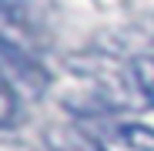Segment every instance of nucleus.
<instances>
[{
    "instance_id": "39448f33",
    "label": "nucleus",
    "mask_w": 154,
    "mask_h": 151,
    "mask_svg": "<svg viewBox=\"0 0 154 151\" xmlns=\"http://www.w3.org/2000/svg\"><path fill=\"white\" fill-rule=\"evenodd\" d=\"M20 118V104H17V94L10 91V84L0 77V128H14Z\"/></svg>"
},
{
    "instance_id": "7ed1b4c3",
    "label": "nucleus",
    "mask_w": 154,
    "mask_h": 151,
    "mask_svg": "<svg viewBox=\"0 0 154 151\" xmlns=\"http://www.w3.org/2000/svg\"><path fill=\"white\" fill-rule=\"evenodd\" d=\"M44 138H47V148L50 151H104L81 128H50Z\"/></svg>"
},
{
    "instance_id": "423d86ee",
    "label": "nucleus",
    "mask_w": 154,
    "mask_h": 151,
    "mask_svg": "<svg viewBox=\"0 0 154 151\" xmlns=\"http://www.w3.org/2000/svg\"><path fill=\"white\" fill-rule=\"evenodd\" d=\"M0 14H7V17H20V4H17V0H0Z\"/></svg>"
},
{
    "instance_id": "f03ea898",
    "label": "nucleus",
    "mask_w": 154,
    "mask_h": 151,
    "mask_svg": "<svg viewBox=\"0 0 154 151\" xmlns=\"http://www.w3.org/2000/svg\"><path fill=\"white\" fill-rule=\"evenodd\" d=\"M107 148H117V151H154V128L147 124H111V128L100 131Z\"/></svg>"
},
{
    "instance_id": "f257e3e1",
    "label": "nucleus",
    "mask_w": 154,
    "mask_h": 151,
    "mask_svg": "<svg viewBox=\"0 0 154 151\" xmlns=\"http://www.w3.org/2000/svg\"><path fill=\"white\" fill-rule=\"evenodd\" d=\"M0 71H4V77H10L20 87H27L30 94H44L47 84H50V74L44 71V64L34 61L23 47H17L4 37H0Z\"/></svg>"
},
{
    "instance_id": "20e7f679",
    "label": "nucleus",
    "mask_w": 154,
    "mask_h": 151,
    "mask_svg": "<svg viewBox=\"0 0 154 151\" xmlns=\"http://www.w3.org/2000/svg\"><path fill=\"white\" fill-rule=\"evenodd\" d=\"M131 74H134V84L144 94V101L154 108V54H141L131 61Z\"/></svg>"
}]
</instances>
